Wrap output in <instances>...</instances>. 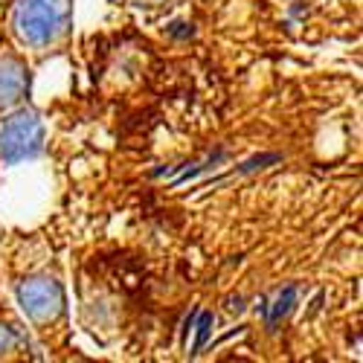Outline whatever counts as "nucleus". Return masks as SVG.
<instances>
[{
	"label": "nucleus",
	"mask_w": 363,
	"mask_h": 363,
	"mask_svg": "<svg viewBox=\"0 0 363 363\" xmlns=\"http://www.w3.org/2000/svg\"><path fill=\"white\" fill-rule=\"evenodd\" d=\"M70 0H18L15 6V33L21 41L44 47L67 33Z\"/></svg>",
	"instance_id": "1"
},
{
	"label": "nucleus",
	"mask_w": 363,
	"mask_h": 363,
	"mask_svg": "<svg viewBox=\"0 0 363 363\" xmlns=\"http://www.w3.org/2000/svg\"><path fill=\"white\" fill-rule=\"evenodd\" d=\"M41 140H44V128L38 123V116L18 113L0 128V157L9 163L26 160L41 151Z\"/></svg>",
	"instance_id": "2"
},
{
	"label": "nucleus",
	"mask_w": 363,
	"mask_h": 363,
	"mask_svg": "<svg viewBox=\"0 0 363 363\" xmlns=\"http://www.w3.org/2000/svg\"><path fill=\"white\" fill-rule=\"evenodd\" d=\"M23 308L29 311V317L35 320H52L58 311H62V288H58L52 279H29L26 285H21L18 291Z\"/></svg>",
	"instance_id": "3"
},
{
	"label": "nucleus",
	"mask_w": 363,
	"mask_h": 363,
	"mask_svg": "<svg viewBox=\"0 0 363 363\" xmlns=\"http://www.w3.org/2000/svg\"><path fill=\"white\" fill-rule=\"evenodd\" d=\"M29 87V76H26V67L15 58H4L0 62V108L6 105H15L23 90Z\"/></svg>",
	"instance_id": "4"
},
{
	"label": "nucleus",
	"mask_w": 363,
	"mask_h": 363,
	"mask_svg": "<svg viewBox=\"0 0 363 363\" xmlns=\"http://www.w3.org/2000/svg\"><path fill=\"white\" fill-rule=\"evenodd\" d=\"M294 302H296V288H285V291L277 296V302H274V308H270L267 320H270V323L282 320V317H285V314L294 308Z\"/></svg>",
	"instance_id": "5"
},
{
	"label": "nucleus",
	"mask_w": 363,
	"mask_h": 363,
	"mask_svg": "<svg viewBox=\"0 0 363 363\" xmlns=\"http://www.w3.org/2000/svg\"><path fill=\"white\" fill-rule=\"evenodd\" d=\"M209 328H213V314H203V317H201V325H198V340H195V352H192V354H198V349L206 343Z\"/></svg>",
	"instance_id": "6"
}]
</instances>
